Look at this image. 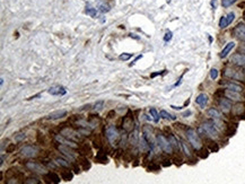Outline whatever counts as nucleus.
Listing matches in <instances>:
<instances>
[{
    "label": "nucleus",
    "mask_w": 245,
    "mask_h": 184,
    "mask_svg": "<svg viewBox=\"0 0 245 184\" xmlns=\"http://www.w3.org/2000/svg\"><path fill=\"white\" fill-rule=\"evenodd\" d=\"M66 115H67L66 110H59V111H54L52 112V113H50L48 115V119H50V120H58V119L64 118Z\"/></svg>",
    "instance_id": "dca6fc26"
},
{
    "label": "nucleus",
    "mask_w": 245,
    "mask_h": 184,
    "mask_svg": "<svg viewBox=\"0 0 245 184\" xmlns=\"http://www.w3.org/2000/svg\"><path fill=\"white\" fill-rule=\"evenodd\" d=\"M139 147H140V150L141 151H147L149 149V147H150V145H149L148 140L145 138V136L142 134L141 137H140V140H139Z\"/></svg>",
    "instance_id": "6ab92c4d"
},
{
    "label": "nucleus",
    "mask_w": 245,
    "mask_h": 184,
    "mask_svg": "<svg viewBox=\"0 0 245 184\" xmlns=\"http://www.w3.org/2000/svg\"><path fill=\"white\" fill-rule=\"evenodd\" d=\"M113 113H114V111H111V112H110V113H109V118H113V116H112Z\"/></svg>",
    "instance_id": "de8ad7c7"
},
{
    "label": "nucleus",
    "mask_w": 245,
    "mask_h": 184,
    "mask_svg": "<svg viewBox=\"0 0 245 184\" xmlns=\"http://www.w3.org/2000/svg\"><path fill=\"white\" fill-rule=\"evenodd\" d=\"M234 35H235L236 39H238L239 41H243L245 42V25L244 24H238L234 28L233 31Z\"/></svg>",
    "instance_id": "1a4fd4ad"
},
{
    "label": "nucleus",
    "mask_w": 245,
    "mask_h": 184,
    "mask_svg": "<svg viewBox=\"0 0 245 184\" xmlns=\"http://www.w3.org/2000/svg\"><path fill=\"white\" fill-rule=\"evenodd\" d=\"M0 80H1V82H0V84L3 85V78H1V79H0Z\"/></svg>",
    "instance_id": "09e8293b"
},
{
    "label": "nucleus",
    "mask_w": 245,
    "mask_h": 184,
    "mask_svg": "<svg viewBox=\"0 0 245 184\" xmlns=\"http://www.w3.org/2000/svg\"><path fill=\"white\" fill-rule=\"evenodd\" d=\"M149 113H150V115L153 116V120H154L155 123H158V121H159V116L160 114L158 113L157 111H156V109H154V107H151L150 110H149Z\"/></svg>",
    "instance_id": "b1692460"
},
{
    "label": "nucleus",
    "mask_w": 245,
    "mask_h": 184,
    "mask_svg": "<svg viewBox=\"0 0 245 184\" xmlns=\"http://www.w3.org/2000/svg\"><path fill=\"white\" fill-rule=\"evenodd\" d=\"M61 134L64 136L66 138L70 139V140H73V141H79L80 140V137H79V133L73 131V129H69V128H66L61 131Z\"/></svg>",
    "instance_id": "0eeeda50"
},
{
    "label": "nucleus",
    "mask_w": 245,
    "mask_h": 184,
    "mask_svg": "<svg viewBox=\"0 0 245 184\" xmlns=\"http://www.w3.org/2000/svg\"><path fill=\"white\" fill-rule=\"evenodd\" d=\"M185 134H186V138H188L191 146H192L196 150H200V149L202 148V141H201V139H200L199 133H198L196 130L190 128V129L186 130Z\"/></svg>",
    "instance_id": "f03ea898"
},
{
    "label": "nucleus",
    "mask_w": 245,
    "mask_h": 184,
    "mask_svg": "<svg viewBox=\"0 0 245 184\" xmlns=\"http://www.w3.org/2000/svg\"><path fill=\"white\" fill-rule=\"evenodd\" d=\"M235 48V43L234 42H229L227 43L226 45H225V48L223 49V51L220 52V54H219V57L221 58V59H225V58L227 57V55L229 54V52L233 50V49Z\"/></svg>",
    "instance_id": "f3484780"
},
{
    "label": "nucleus",
    "mask_w": 245,
    "mask_h": 184,
    "mask_svg": "<svg viewBox=\"0 0 245 184\" xmlns=\"http://www.w3.org/2000/svg\"><path fill=\"white\" fill-rule=\"evenodd\" d=\"M224 86L227 88V89H230V91H236V92H242L243 91V87L242 86H239L238 84H235V83H225Z\"/></svg>",
    "instance_id": "aec40b11"
},
{
    "label": "nucleus",
    "mask_w": 245,
    "mask_h": 184,
    "mask_svg": "<svg viewBox=\"0 0 245 184\" xmlns=\"http://www.w3.org/2000/svg\"><path fill=\"white\" fill-rule=\"evenodd\" d=\"M46 177L50 178L52 183L57 184V183H59V182H60V177H59L57 174H54V173H49V174H46Z\"/></svg>",
    "instance_id": "a878e982"
},
{
    "label": "nucleus",
    "mask_w": 245,
    "mask_h": 184,
    "mask_svg": "<svg viewBox=\"0 0 245 184\" xmlns=\"http://www.w3.org/2000/svg\"><path fill=\"white\" fill-rule=\"evenodd\" d=\"M226 17H227V21H228V24L230 25L234 21V19H235V12H229V14H228Z\"/></svg>",
    "instance_id": "e433bc0d"
},
{
    "label": "nucleus",
    "mask_w": 245,
    "mask_h": 184,
    "mask_svg": "<svg viewBox=\"0 0 245 184\" xmlns=\"http://www.w3.org/2000/svg\"><path fill=\"white\" fill-rule=\"evenodd\" d=\"M166 1H167V2H168V3H170V2H171V0H166Z\"/></svg>",
    "instance_id": "8fccbe9b"
},
{
    "label": "nucleus",
    "mask_w": 245,
    "mask_h": 184,
    "mask_svg": "<svg viewBox=\"0 0 245 184\" xmlns=\"http://www.w3.org/2000/svg\"><path fill=\"white\" fill-rule=\"evenodd\" d=\"M156 140H157V144H158V146H159V148L164 151V153H166V154H172L173 146L166 137L163 136V134H157Z\"/></svg>",
    "instance_id": "7ed1b4c3"
},
{
    "label": "nucleus",
    "mask_w": 245,
    "mask_h": 184,
    "mask_svg": "<svg viewBox=\"0 0 245 184\" xmlns=\"http://www.w3.org/2000/svg\"><path fill=\"white\" fill-rule=\"evenodd\" d=\"M218 77V70L216 69V68H212L211 70H210V78L212 79V80H216Z\"/></svg>",
    "instance_id": "c9c22d12"
},
{
    "label": "nucleus",
    "mask_w": 245,
    "mask_h": 184,
    "mask_svg": "<svg viewBox=\"0 0 245 184\" xmlns=\"http://www.w3.org/2000/svg\"><path fill=\"white\" fill-rule=\"evenodd\" d=\"M59 150L62 153V154L64 155V156L67 157V158H69L70 160H75L76 159V157H75V155H73V150L71 149H69V146H66V145H61V146H59Z\"/></svg>",
    "instance_id": "f8f14e48"
},
{
    "label": "nucleus",
    "mask_w": 245,
    "mask_h": 184,
    "mask_svg": "<svg viewBox=\"0 0 245 184\" xmlns=\"http://www.w3.org/2000/svg\"><path fill=\"white\" fill-rule=\"evenodd\" d=\"M55 139H57L58 142H60V144H62V145L69 146L70 148H77V145L75 144V141L66 138L64 136H59V134H58V136H55Z\"/></svg>",
    "instance_id": "4468645a"
},
{
    "label": "nucleus",
    "mask_w": 245,
    "mask_h": 184,
    "mask_svg": "<svg viewBox=\"0 0 245 184\" xmlns=\"http://www.w3.org/2000/svg\"><path fill=\"white\" fill-rule=\"evenodd\" d=\"M239 51L243 52V53H244V54H245V43H244V44H242V45H241V46H239Z\"/></svg>",
    "instance_id": "37998d69"
},
{
    "label": "nucleus",
    "mask_w": 245,
    "mask_h": 184,
    "mask_svg": "<svg viewBox=\"0 0 245 184\" xmlns=\"http://www.w3.org/2000/svg\"><path fill=\"white\" fill-rule=\"evenodd\" d=\"M159 168V167H158V166H155V165H153V166H149V169H158Z\"/></svg>",
    "instance_id": "49530a36"
},
{
    "label": "nucleus",
    "mask_w": 245,
    "mask_h": 184,
    "mask_svg": "<svg viewBox=\"0 0 245 184\" xmlns=\"http://www.w3.org/2000/svg\"><path fill=\"white\" fill-rule=\"evenodd\" d=\"M225 96L227 98H229L232 101H235V102H241L243 100V96L241 92H236V91H230V89H227V91L224 92Z\"/></svg>",
    "instance_id": "9d476101"
},
{
    "label": "nucleus",
    "mask_w": 245,
    "mask_h": 184,
    "mask_svg": "<svg viewBox=\"0 0 245 184\" xmlns=\"http://www.w3.org/2000/svg\"><path fill=\"white\" fill-rule=\"evenodd\" d=\"M103 106H104V102H103V101H98V102L95 103L94 110H95V111H101V110L103 109Z\"/></svg>",
    "instance_id": "72a5a7b5"
},
{
    "label": "nucleus",
    "mask_w": 245,
    "mask_h": 184,
    "mask_svg": "<svg viewBox=\"0 0 245 184\" xmlns=\"http://www.w3.org/2000/svg\"><path fill=\"white\" fill-rule=\"evenodd\" d=\"M244 111V105L243 104H237L233 107V113L235 115H241V113H243Z\"/></svg>",
    "instance_id": "393cba45"
},
{
    "label": "nucleus",
    "mask_w": 245,
    "mask_h": 184,
    "mask_svg": "<svg viewBox=\"0 0 245 184\" xmlns=\"http://www.w3.org/2000/svg\"><path fill=\"white\" fill-rule=\"evenodd\" d=\"M181 147H182V149H183V151H184V154L188 157H191V151H190V149H189L188 145H186L184 141H181Z\"/></svg>",
    "instance_id": "7c9ffc66"
},
{
    "label": "nucleus",
    "mask_w": 245,
    "mask_h": 184,
    "mask_svg": "<svg viewBox=\"0 0 245 184\" xmlns=\"http://www.w3.org/2000/svg\"><path fill=\"white\" fill-rule=\"evenodd\" d=\"M24 138H25V134H24V133H21V136L17 137V138H16V140H17V141H19V140H21V139H24Z\"/></svg>",
    "instance_id": "c03bdc74"
},
{
    "label": "nucleus",
    "mask_w": 245,
    "mask_h": 184,
    "mask_svg": "<svg viewBox=\"0 0 245 184\" xmlns=\"http://www.w3.org/2000/svg\"><path fill=\"white\" fill-rule=\"evenodd\" d=\"M96 160H98V162H101V163H106V162H107V158H106V156H105L104 153L100 151V153L96 155Z\"/></svg>",
    "instance_id": "c85d7f7f"
},
{
    "label": "nucleus",
    "mask_w": 245,
    "mask_h": 184,
    "mask_svg": "<svg viewBox=\"0 0 245 184\" xmlns=\"http://www.w3.org/2000/svg\"><path fill=\"white\" fill-rule=\"evenodd\" d=\"M98 12H100V10L97 9L96 7L93 8V7H91L89 5L86 6V14L89 15V16H92L93 18H97V16H98Z\"/></svg>",
    "instance_id": "412c9836"
},
{
    "label": "nucleus",
    "mask_w": 245,
    "mask_h": 184,
    "mask_svg": "<svg viewBox=\"0 0 245 184\" xmlns=\"http://www.w3.org/2000/svg\"><path fill=\"white\" fill-rule=\"evenodd\" d=\"M37 148L35 146H24L21 148V155L24 157H27V158H31V157H35L37 155Z\"/></svg>",
    "instance_id": "423d86ee"
},
{
    "label": "nucleus",
    "mask_w": 245,
    "mask_h": 184,
    "mask_svg": "<svg viewBox=\"0 0 245 184\" xmlns=\"http://www.w3.org/2000/svg\"><path fill=\"white\" fill-rule=\"evenodd\" d=\"M131 57H132V54H129V53H123V54L120 55V59H121V60H123V61H127V60H129Z\"/></svg>",
    "instance_id": "58836bf2"
},
{
    "label": "nucleus",
    "mask_w": 245,
    "mask_h": 184,
    "mask_svg": "<svg viewBox=\"0 0 245 184\" xmlns=\"http://www.w3.org/2000/svg\"><path fill=\"white\" fill-rule=\"evenodd\" d=\"M211 6H212V8L215 9L216 6H217V2H216V0H212V1H211Z\"/></svg>",
    "instance_id": "a18cd8bd"
},
{
    "label": "nucleus",
    "mask_w": 245,
    "mask_h": 184,
    "mask_svg": "<svg viewBox=\"0 0 245 184\" xmlns=\"http://www.w3.org/2000/svg\"><path fill=\"white\" fill-rule=\"evenodd\" d=\"M236 1H237V0H223V1H221V5H223V7H225V8H228V7H230L232 5H234Z\"/></svg>",
    "instance_id": "2f4dec72"
},
{
    "label": "nucleus",
    "mask_w": 245,
    "mask_h": 184,
    "mask_svg": "<svg viewBox=\"0 0 245 184\" xmlns=\"http://www.w3.org/2000/svg\"><path fill=\"white\" fill-rule=\"evenodd\" d=\"M208 95H206V94H199L197 96V98H196V103H197L198 105L201 107V109H205L207 106V104H208Z\"/></svg>",
    "instance_id": "2eb2a0df"
},
{
    "label": "nucleus",
    "mask_w": 245,
    "mask_h": 184,
    "mask_svg": "<svg viewBox=\"0 0 245 184\" xmlns=\"http://www.w3.org/2000/svg\"><path fill=\"white\" fill-rule=\"evenodd\" d=\"M224 76H226L228 78L236 79V80H245V73L235 69H230V68H227V69L224 70Z\"/></svg>",
    "instance_id": "39448f33"
},
{
    "label": "nucleus",
    "mask_w": 245,
    "mask_h": 184,
    "mask_svg": "<svg viewBox=\"0 0 245 184\" xmlns=\"http://www.w3.org/2000/svg\"><path fill=\"white\" fill-rule=\"evenodd\" d=\"M55 163H57L58 165L62 166V167H69V163L64 159H61V158H57V159H55Z\"/></svg>",
    "instance_id": "473e14b6"
},
{
    "label": "nucleus",
    "mask_w": 245,
    "mask_h": 184,
    "mask_svg": "<svg viewBox=\"0 0 245 184\" xmlns=\"http://www.w3.org/2000/svg\"><path fill=\"white\" fill-rule=\"evenodd\" d=\"M97 9L100 10L101 12H110V6L105 1H100L97 3Z\"/></svg>",
    "instance_id": "5701e85b"
},
{
    "label": "nucleus",
    "mask_w": 245,
    "mask_h": 184,
    "mask_svg": "<svg viewBox=\"0 0 245 184\" xmlns=\"http://www.w3.org/2000/svg\"><path fill=\"white\" fill-rule=\"evenodd\" d=\"M199 132L203 133L206 137H209L211 139H216L219 134L218 129L214 122H205V123L199 128Z\"/></svg>",
    "instance_id": "f257e3e1"
},
{
    "label": "nucleus",
    "mask_w": 245,
    "mask_h": 184,
    "mask_svg": "<svg viewBox=\"0 0 245 184\" xmlns=\"http://www.w3.org/2000/svg\"><path fill=\"white\" fill-rule=\"evenodd\" d=\"M15 148H16L15 145H14V144H12V145H9V147H8V148L6 149V151H7V153H12V151L14 150Z\"/></svg>",
    "instance_id": "a19ab883"
},
{
    "label": "nucleus",
    "mask_w": 245,
    "mask_h": 184,
    "mask_svg": "<svg viewBox=\"0 0 245 184\" xmlns=\"http://www.w3.org/2000/svg\"><path fill=\"white\" fill-rule=\"evenodd\" d=\"M25 183H26V184H30V183L37 184V183H40V181L37 180V178H28V180H26V181H25Z\"/></svg>",
    "instance_id": "ea45409f"
},
{
    "label": "nucleus",
    "mask_w": 245,
    "mask_h": 184,
    "mask_svg": "<svg viewBox=\"0 0 245 184\" xmlns=\"http://www.w3.org/2000/svg\"><path fill=\"white\" fill-rule=\"evenodd\" d=\"M26 167L31 171H33L35 173H40V174H45L46 173V168L44 166H42L41 164L37 163H33V162H28L26 163Z\"/></svg>",
    "instance_id": "6e6552de"
},
{
    "label": "nucleus",
    "mask_w": 245,
    "mask_h": 184,
    "mask_svg": "<svg viewBox=\"0 0 245 184\" xmlns=\"http://www.w3.org/2000/svg\"><path fill=\"white\" fill-rule=\"evenodd\" d=\"M219 107L224 113H228L233 106H232V102H230L229 98H221L219 101Z\"/></svg>",
    "instance_id": "ddd939ff"
},
{
    "label": "nucleus",
    "mask_w": 245,
    "mask_h": 184,
    "mask_svg": "<svg viewBox=\"0 0 245 184\" xmlns=\"http://www.w3.org/2000/svg\"><path fill=\"white\" fill-rule=\"evenodd\" d=\"M61 176H62V180H64V181H71L73 177V174L71 172H69V171H67V172H62L61 173Z\"/></svg>",
    "instance_id": "bb28decb"
},
{
    "label": "nucleus",
    "mask_w": 245,
    "mask_h": 184,
    "mask_svg": "<svg viewBox=\"0 0 245 184\" xmlns=\"http://www.w3.org/2000/svg\"><path fill=\"white\" fill-rule=\"evenodd\" d=\"M172 37H173V33L171 32V31H167L166 32V34H165V36H164V41L165 42H170L171 40H172Z\"/></svg>",
    "instance_id": "4c0bfd02"
},
{
    "label": "nucleus",
    "mask_w": 245,
    "mask_h": 184,
    "mask_svg": "<svg viewBox=\"0 0 245 184\" xmlns=\"http://www.w3.org/2000/svg\"><path fill=\"white\" fill-rule=\"evenodd\" d=\"M208 115L212 119H219V120H220V118H221V113L218 111V110H216L215 107L208 110Z\"/></svg>",
    "instance_id": "4be33fe9"
},
{
    "label": "nucleus",
    "mask_w": 245,
    "mask_h": 184,
    "mask_svg": "<svg viewBox=\"0 0 245 184\" xmlns=\"http://www.w3.org/2000/svg\"><path fill=\"white\" fill-rule=\"evenodd\" d=\"M159 114H160V116H162L163 119H165V120H175V119H176L175 116L171 115L170 113H167V112L164 111V110H163V111H160Z\"/></svg>",
    "instance_id": "cd10ccee"
},
{
    "label": "nucleus",
    "mask_w": 245,
    "mask_h": 184,
    "mask_svg": "<svg viewBox=\"0 0 245 184\" xmlns=\"http://www.w3.org/2000/svg\"><path fill=\"white\" fill-rule=\"evenodd\" d=\"M191 114H192V112H191V111H186V112H184V113L182 114V116H183V118H188V116H190Z\"/></svg>",
    "instance_id": "79ce46f5"
},
{
    "label": "nucleus",
    "mask_w": 245,
    "mask_h": 184,
    "mask_svg": "<svg viewBox=\"0 0 245 184\" xmlns=\"http://www.w3.org/2000/svg\"><path fill=\"white\" fill-rule=\"evenodd\" d=\"M230 61L237 67H245V54L244 53H235Z\"/></svg>",
    "instance_id": "9b49d317"
},
{
    "label": "nucleus",
    "mask_w": 245,
    "mask_h": 184,
    "mask_svg": "<svg viewBox=\"0 0 245 184\" xmlns=\"http://www.w3.org/2000/svg\"><path fill=\"white\" fill-rule=\"evenodd\" d=\"M48 92H49V94H51V95H61V96L67 93V91L62 87V86H53V87L50 88Z\"/></svg>",
    "instance_id": "a211bd4d"
},
{
    "label": "nucleus",
    "mask_w": 245,
    "mask_h": 184,
    "mask_svg": "<svg viewBox=\"0 0 245 184\" xmlns=\"http://www.w3.org/2000/svg\"><path fill=\"white\" fill-rule=\"evenodd\" d=\"M228 21H227V17L226 16H223L220 18V21H219V27L220 28H226L227 26H228Z\"/></svg>",
    "instance_id": "c756f323"
},
{
    "label": "nucleus",
    "mask_w": 245,
    "mask_h": 184,
    "mask_svg": "<svg viewBox=\"0 0 245 184\" xmlns=\"http://www.w3.org/2000/svg\"><path fill=\"white\" fill-rule=\"evenodd\" d=\"M168 140H170L171 144H172L173 148H177V147H179V144H177V140H176L175 137L173 136V134H171L170 138H168Z\"/></svg>",
    "instance_id": "f704fd0d"
},
{
    "label": "nucleus",
    "mask_w": 245,
    "mask_h": 184,
    "mask_svg": "<svg viewBox=\"0 0 245 184\" xmlns=\"http://www.w3.org/2000/svg\"><path fill=\"white\" fill-rule=\"evenodd\" d=\"M105 134H106V138H107V140H109L112 145H114L115 142L118 141L119 139V132L118 130H116V128L114 127V125H107L105 129Z\"/></svg>",
    "instance_id": "20e7f679"
}]
</instances>
